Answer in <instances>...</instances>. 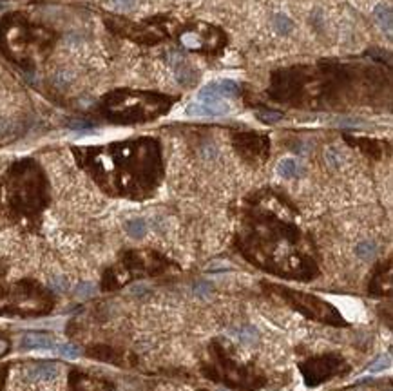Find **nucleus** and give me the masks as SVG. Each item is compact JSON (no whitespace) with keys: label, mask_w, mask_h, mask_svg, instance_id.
Wrapping results in <instances>:
<instances>
[{"label":"nucleus","mask_w":393,"mask_h":391,"mask_svg":"<svg viewBox=\"0 0 393 391\" xmlns=\"http://www.w3.org/2000/svg\"><path fill=\"white\" fill-rule=\"evenodd\" d=\"M176 98L150 91L120 89L104 98V111L107 118L120 123L156 120L172 109Z\"/></svg>","instance_id":"obj_3"},{"label":"nucleus","mask_w":393,"mask_h":391,"mask_svg":"<svg viewBox=\"0 0 393 391\" xmlns=\"http://www.w3.org/2000/svg\"><path fill=\"white\" fill-rule=\"evenodd\" d=\"M172 36L183 49L205 56H218L225 51L228 44L225 31L207 22L176 24Z\"/></svg>","instance_id":"obj_4"},{"label":"nucleus","mask_w":393,"mask_h":391,"mask_svg":"<svg viewBox=\"0 0 393 391\" xmlns=\"http://www.w3.org/2000/svg\"><path fill=\"white\" fill-rule=\"evenodd\" d=\"M390 89V76L381 67L365 63L323 60L315 65H294L276 69L270 75L266 94L286 105L334 104L342 98L370 96L377 89Z\"/></svg>","instance_id":"obj_1"},{"label":"nucleus","mask_w":393,"mask_h":391,"mask_svg":"<svg viewBox=\"0 0 393 391\" xmlns=\"http://www.w3.org/2000/svg\"><path fill=\"white\" fill-rule=\"evenodd\" d=\"M355 252H357L359 257H363V259H371V257H373V255H375L377 248H375V245H373V243L365 241V243H361V245H357V248H355Z\"/></svg>","instance_id":"obj_17"},{"label":"nucleus","mask_w":393,"mask_h":391,"mask_svg":"<svg viewBox=\"0 0 393 391\" xmlns=\"http://www.w3.org/2000/svg\"><path fill=\"white\" fill-rule=\"evenodd\" d=\"M339 303V308H341V311L344 313V315L348 317V319H361V317L365 315V311H363V306H361V303L359 301H337Z\"/></svg>","instance_id":"obj_13"},{"label":"nucleus","mask_w":393,"mask_h":391,"mask_svg":"<svg viewBox=\"0 0 393 391\" xmlns=\"http://www.w3.org/2000/svg\"><path fill=\"white\" fill-rule=\"evenodd\" d=\"M107 28L116 33V35L123 36L127 40L138 42L143 46H156L167 40L168 36H172L176 22H172L167 17H156L149 18L145 22H131L120 17H109L105 18Z\"/></svg>","instance_id":"obj_5"},{"label":"nucleus","mask_w":393,"mask_h":391,"mask_svg":"<svg viewBox=\"0 0 393 391\" xmlns=\"http://www.w3.org/2000/svg\"><path fill=\"white\" fill-rule=\"evenodd\" d=\"M49 286L55 290V292H65L69 288V282L65 281V277H53L49 281Z\"/></svg>","instance_id":"obj_21"},{"label":"nucleus","mask_w":393,"mask_h":391,"mask_svg":"<svg viewBox=\"0 0 393 391\" xmlns=\"http://www.w3.org/2000/svg\"><path fill=\"white\" fill-rule=\"evenodd\" d=\"M76 297H80V299H87V297H91L94 293V284L93 282H80L75 290Z\"/></svg>","instance_id":"obj_19"},{"label":"nucleus","mask_w":393,"mask_h":391,"mask_svg":"<svg viewBox=\"0 0 393 391\" xmlns=\"http://www.w3.org/2000/svg\"><path fill=\"white\" fill-rule=\"evenodd\" d=\"M167 63L168 67L172 69L176 80L185 87H194L196 85L197 78H199V73L197 69L192 65V62L183 55V53L178 51H170L167 55Z\"/></svg>","instance_id":"obj_6"},{"label":"nucleus","mask_w":393,"mask_h":391,"mask_svg":"<svg viewBox=\"0 0 393 391\" xmlns=\"http://www.w3.org/2000/svg\"><path fill=\"white\" fill-rule=\"evenodd\" d=\"M6 350H7V342L6 340H0V355H2Z\"/></svg>","instance_id":"obj_25"},{"label":"nucleus","mask_w":393,"mask_h":391,"mask_svg":"<svg viewBox=\"0 0 393 391\" xmlns=\"http://www.w3.org/2000/svg\"><path fill=\"white\" fill-rule=\"evenodd\" d=\"M373 17H375L377 24L386 31V35L392 36V26H393L392 9L388 6H377L375 11H373Z\"/></svg>","instance_id":"obj_12"},{"label":"nucleus","mask_w":393,"mask_h":391,"mask_svg":"<svg viewBox=\"0 0 393 391\" xmlns=\"http://www.w3.org/2000/svg\"><path fill=\"white\" fill-rule=\"evenodd\" d=\"M111 4L118 9H131L134 6V0H111Z\"/></svg>","instance_id":"obj_22"},{"label":"nucleus","mask_w":393,"mask_h":391,"mask_svg":"<svg viewBox=\"0 0 393 391\" xmlns=\"http://www.w3.org/2000/svg\"><path fill=\"white\" fill-rule=\"evenodd\" d=\"M257 118H259L261 121H265V123H274V121L281 120L283 114L278 112V111H259V112H257Z\"/></svg>","instance_id":"obj_20"},{"label":"nucleus","mask_w":393,"mask_h":391,"mask_svg":"<svg viewBox=\"0 0 393 391\" xmlns=\"http://www.w3.org/2000/svg\"><path fill=\"white\" fill-rule=\"evenodd\" d=\"M58 350V355H62L64 359H69V361H75V359H78L80 357V350H78V346L75 344H60L56 348Z\"/></svg>","instance_id":"obj_16"},{"label":"nucleus","mask_w":393,"mask_h":391,"mask_svg":"<svg viewBox=\"0 0 393 391\" xmlns=\"http://www.w3.org/2000/svg\"><path fill=\"white\" fill-rule=\"evenodd\" d=\"M234 141H236L237 149L245 158L261 160L268 154V138H265V136H259V134L254 133H241L234 138Z\"/></svg>","instance_id":"obj_7"},{"label":"nucleus","mask_w":393,"mask_h":391,"mask_svg":"<svg viewBox=\"0 0 393 391\" xmlns=\"http://www.w3.org/2000/svg\"><path fill=\"white\" fill-rule=\"evenodd\" d=\"M254 335H255L254 330L247 328V330H241V332H239V339L243 340V342H252V340H254Z\"/></svg>","instance_id":"obj_23"},{"label":"nucleus","mask_w":393,"mask_h":391,"mask_svg":"<svg viewBox=\"0 0 393 391\" xmlns=\"http://www.w3.org/2000/svg\"><path fill=\"white\" fill-rule=\"evenodd\" d=\"M55 44L51 29L31 24L20 13H9L0 20V51L24 69H33L38 55H46Z\"/></svg>","instance_id":"obj_2"},{"label":"nucleus","mask_w":393,"mask_h":391,"mask_svg":"<svg viewBox=\"0 0 393 391\" xmlns=\"http://www.w3.org/2000/svg\"><path fill=\"white\" fill-rule=\"evenodd\" d=\"M390 364H392V357H390V355H381L375 361V363H373L370 368H368V371H370V373H377V371H382V369L390 368Z\"/></svg>","instance_id":"obj_18"},{"label":"nucleus","mask_w":393,"mask_h":391,"mask_svg":"<svg viewBox=\"0 0 393 391\" xmlns=\"http://www.w3.org/2000/svg\"><path fill=\"white\" fill-rule=\"evenodd\" d=\"M22 350H51L55 348V340L46 334H28L20 340Z\"/></svg>","instance_id":"obj_11"},{"label":"nucleus","mask_w":393,"mask_h":391,"mask_svg":"<svg viewBox=\"0 0 393 391\" xmlns=\"http://www.w3.org/2000/svg\"><path fill=\"white\" fill-rule=\"evenodd\" d=\"M221 96H239V85L232 80H220L212 82L205 85L199 91L197 98L199 100H212V98H221Z\"/></svg>","instance_id":"obj_9"},{"label":"nucleus","mask_w":393,"mask_h":391,"mask_svg":"<svg viewBox=\"0 0 393 391\" xmlns=\"http://www.w3.org/2000/svg\"><path fill=\"white\" fill-rule=\"evenodd\" d=\"M87 127H93V125L87 123V121H75V123H73V129H87Z\"/></svg>","instance_id":"obj_24"},{"label":"nucleus","mask_w":393,"mask_h":391,"mask_svg":"<svg viewBox=\"0 0 393 391\" xmlns=\"http://www.w3.org/2000/svg\"><path fill=\"white\" fill-rule=\"evenodd\" d=\"M230 107L221 100V98H212V100H199L196 104H191L187 107V114L191 116H221L226 114Z\"/></svg>","instance_id":"obj_8"},{"label":"nucleus","mask_w":393,"mask_h":391,"mask_svg":"<svg viewBox=\"0 0 393 391\" xmlns=\"http://www.w3.org/2000/svg\"><path fill=\"white\" fill-rule=\"evenodd\" d=\"M278 172H279V176H283V178H294L295 174H297V163H295L294 160H290V158L279 161Z\"/></svg>","instance_id":"obj_15"},{"label":"nucleus","mask_w":393,"mask_h":391,"mask_svg":"<svg viewBox=\"0 0 393 391\" xmlns=\"http://www.w3.org/2000/svg\"><path fill=\"white\" fill-rule=\"evenodd\" d=\"M60 373V368L56 364L46 363V364H36V366H28L24 369V377L31 382L36 380H55Z\"/></svg>","instance_id":"obj_10"},{"label":"nucleus","mask_w":393,"mask_h":391,"mask_svg":"<svg viewBox=\"0 0 393 391\" xmlns=\"http://www.w3.org/2000/svg\"><path fill=\"white\" fill-rule=\"evenodd\" d=\"M125 230H127L129 236L143 237V234L147 232V224H145L143 219H131V221L125 224Z\"/></svg>","instance_id":"obj_14"}]
</instances>
